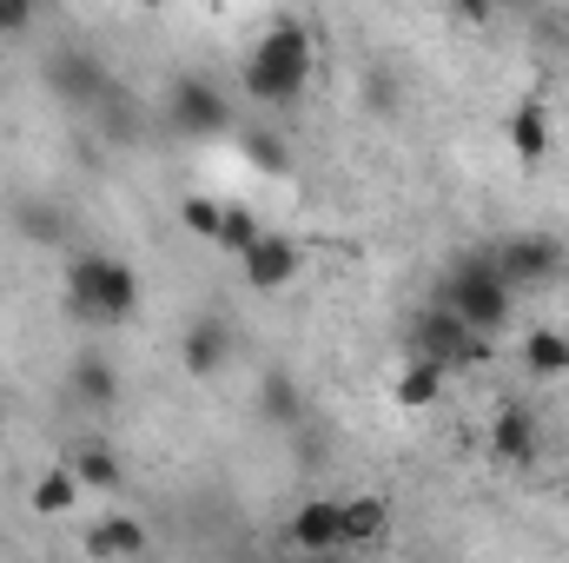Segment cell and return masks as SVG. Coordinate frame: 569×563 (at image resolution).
<instances>
[{
	"mask_svg": "<svg viewBox=\"0 0 569 563\" xmlns=\"http://www.w3.org/2000/svg\"><path fill=\"white\" fill-rule=\"evenodd\" d=\"M311 33H305V20H272L259 40H252V53H246V93L259 100V107H291L305 87H311Z\"/></svg>",
	"mask_w": 569,
	"mask_h": 563,
	"instance_id": "obj_1",
	"label": "cell"
},
{
	"mask_svg": "<svg viewBox=\"0 0 569 563\" xmlns=\"http://www.w3.org/2000/svg\"><path fill=\"white\" fill-rule=\"evenodd\" d=\"M510 292H503V279L490 273V259L483 253H463L450 273H443V285H437V312H450L457 325H470L477 338H490V332H503L510 325Z\"/></svg>",
	"mask_w": 569,
	"mask_h": 563,
	"instance_id": "obj_2",
	"label": "cell"
},
{
	"mask_svg": "<svg viewBox=\"0 0 569 563\" xmlns=\"http://www.w3.org/2000/svg\"><path fill=\"white\" fill-rule=\"evenodd\" d=\"M483 259H490V273L503 279L510 298H517V292H537V285H550V279H563V246H557V239H543V233L497 239Z\"/></svg>",
	"mask_w": 569,
	"mask_h": 563,
	"instance_id": "obj_3",
	"label": "cell"
},
{
	"mask_svg": "<svg viewBox=\"0 0 569 563\" xmlns=\"http://www.w3.org/2000/svg\"><path fill=\"white\" fill-rule=\"evenodd\" d=\"M47 87H53V100L60 107H73V113H100L107 100H113V80H107V67H100V53H87V47H60V53H47Z\"/></svg>",
	"mask_w": 569,
	"mask_h": 563,
	"instance_id": "obj_4",
	"label": "cell"
},
{
	"mask_svg": "<svg viewBox=\"0 0 569 563\" xmlns=\"http://www.w3.org/2000/svg\"><path fill=\"white\" fill-rule=\"evenodd\" d=\"M411 345H418V358H430L437 372H463V365H483L490 358V338H477L470 325H457L450 312H418V332H411Z\"/></svg>",
	"mask_w": 569,
	"mask_h": 563,
	"instance_id": "obj_5",
	"label": "cell"
},
{
	"mask_svg": "<svg viewBox=\"0 0 569 563\" xmlns=\"http://www.w3.org/2000/svg\"><path fill=\"white\" fill-rule=\"evenodd\" d=\"M172 127L186 134V140H212V134H226L232 127V107H226V93L212 87V80H199V73H186V80H172Z\"/></svg>",
	"mask_w": 569,
	"mask_h": 563,
	"instance_id": "obj_6",
	"label": "cell"
},
{
	"mask_svg": "<svg viewBox=\"0 0 569 563\" xmlns=\"http://www.w3.org/2000/svg\"><path fill=\"white\" fill-rule=\"evenodd\" d=\"M305 557H338L345 551V504L338 497H311V504H298V517H291V531H284Z\"/></svg>",
	"mask_w": 569,
	"mask_h": 563,
	"instance_id": "obj_7",
	"label": "cell"
},
{
	"mask_svg": "<svg viewBox=\"0 0 569 563\" xmlns=\"http://www.w3.org/2000/svg\"><path fill=\"white\" fill-rule=\"evenodd\" d=\"M239 266H246V285H252V292H284V285L298 279V266H305V246L284 239V233H266Z\"/></svg>",
	"mask_w": 569,
	"mask_h": 563,
	"instance_id": "obj_8",
	"label": "cell"
},
{
	"mask_svg": "<svg viewBox=\"0 0 569 563\" xmlns=\"http://www.w3.org/2000/svg\"><path fill=\"white\" fill-rule=\"evenodd\" d=\"M179 365H186V378H219L226 365H232V332L219 325V318H199L192 332H186V345H179Z\"/></svg>",
	"mask_w": 569,
	"mask_h": 563,
	"instance_id": "obj_9",
	"label": "cell"
},
{
	"mask_svg": "<svg viewBox=\"0 0 569 563\" xmlns=\"http://www.w3.org/2000/svg\"><path fill=\"white\" fill-rule=\"evenodd\" d=\"M490 457L497 464H537V418L523 405H497V418H490Z\"/></svg>",
	"mask_w": 569,
	"mask_h": 563,
	"instance_id": "obj_10",
	"label": "cell"
},
{
	"mask_svg": "<svg viewBox=\"0 0 569 563\" xmlns=\"http://www.w3.org/2000/svg\"><path fill=\"white\" fill-rule=\"evenodd\" d=\"M100 273H107V253H73L67 259V318L100 325Z\"/></svg>",
	"mask_w": 569,
	"mask_h": 563,
	"instance_id": "obj_11",
	"label": "cell"
},
{
	"mask_svg": "<svg viewBox=\"0 0 569 563\" xmlns=\"http://www.w3.org/2000/svg\"><path fill=\"white\" fill-rule=\"evenodd\" d=\"M140 318V273L127 259H107L100 273V325H133Z\"/></svg>",
	"mask_w": 569,
	"mask_h": 563,
	"instance_id": "obj_12",
	"label": "cell"
},
{
	"mask_svg": "<svg viewBox=\"0 0 569 563\" xmlns=\"http://www.w3.org/2000/svg\"><path fill=\"white\" fill-rule=\"evenodd\" d=\"M67 392H73L80 405H93V412H107V405L120 398V378H113V365H107L100 352H80V358L67 365Z\"/></svg>",
	"mask_w": 569,
	"mask_h": 563,
	"instance_id": "obj_13",
	"label": "cell"
},
{
	"mask_svg": "<svg viewBox=\"0 0 569 563\" xmlns=\"http://www.w3.org/2000/svg\"><path fill=\"white\" fill-rule=\"evenodd\" d=\"M87 557H146V524L140 517H107V524H93V531H87Z\"/></svg>",
	"mask_w": 569,
	"mask_h": 563,
	"instance_id": "obj_14",
	"label": "cell"
},
{
	"mask_svg": "<svg viewBox=\"0 0 569 563\" xmlns=\"http://www.w3.org/2000/svg\"><path fill=\"white\" fill-rule=\"evenodd\" d=\"M510 146H517L523 166H543L550 159V113H543V100H523L510 113Z\"/></svg>",
	"mask_w": 569,
	"mask_h": 563,
	"instance_id": "obj_15",
	"label": "cell"
},
{
	"mask_svg": "<svg viewBox=\"0 0 569 563\" xmlns=\"http://www.w3.org/2000/svg\"><path fill=\"white\" fill-rule=\"evenodd\" d=\"M13 233H20L27 246H67V219H60L53 199H20V206H13Z\"/></svg>",
	"mask_w": 569,
	"mask_h": 563,
	"instance_id": "obj_16",
	"label": "cell"
},
{
	"mask_svg": "<svg viewBox=\"0 0 569 563\" xmlns=\"http://www.w3.org/2000/svg\"><path fill=\"white\" fill-rule=\"evenodd\" d=\"M391 531V504L385 497H345V551H365Z\"/></svg>",
	"mask_w": 569,
	"mask_h": 563,
	"instance_id": "obj_17",
	"label": "cell"
},
{
	"mask_svg": "<svg viewBox=\"0 0 569 563\" xmlns=\"http://www.w3.org/2000/svg\"><path fill=\"white\" fill-rule=\"evenodd\" d=\"M67 464H73L80 491H120V484H127V471H120V457H113L107 444H80Z\"/></svg>",
	"mask_w": 569,
	"mask_h": 563,
	"instance_id": "obj_18",
	"label": "cell"
},
{
	"mask_svg": "<svg viewBox=\"0 0 569 563\" xmlns=\"http://www.w3.org/2000/svg\"><path fill=\"white\" fill-rule=\"evenodd\" d=\"M73 504H80V477H73V464H53V471L33 477V511H40V517H67Z\"/></svg>",
	"mask_w": 569,
	"mask_h": 563,
	"instance_id": "obj_19",
	"label": "cell"
},
{
	"mask_svg": "<svg viewBox=\"0 0 569 563\" xmlns=\"http://www.w3.org/2000/svg\"><path fill=\"white\" fill-rule=\"evenodd\" d=\"M443 378H450V372H437L430 358H411V365L398 372V405H405V412H430V405L443 398Z\"/></svg>",
	"mask_w": 569,
	"mask_h": 563,
	"instance_id": "obj_20",
	"label": "cell"
},
{
	"mask_svg": "<svg viewBox=\"0 0 569 563\" xmlns=\"http://www.w3.org/2000/svg\"><path fill=\"white\" fill-rule=\"evenodd\" d=\"M523 365H530V378H563L569 372V338L550 332V325L530 332V338H523Z\"/></svg>",
	"mask_w": 569,
	"mask_h": 563,
	"instance_id": "obj_21",
	"label": "cell"
},
{
	"mask_svg": "<svg viewBox=\"0 0 569 563\" xmlns=\"http://www.w3.org/2000/svg\"><path fill=\"white\" fill-rule=\"evenodd\" d=\"M259 239H266L259 213H252V206H226V219H219V246H226L232 259H246V253H252Z\"/></svg>",
	"mask_w": 569,
	"mask_h": 563,
	"instance_id": "obj_22",
	"label": "cell"
},
{
	"mask_svg": "<svg viewBox=\"0 0 569 563\" xmlns=\"http://www.w3.org/2000/svg\"><path fill=\"white\" fill-rule=\"evenodd\" d=\"M259 405H266V418H272V424H298V385H291L284 372H266Z\"/></svg>",
	"mask_w": 569,
	"mask_h": 563,
	"instance_id": "obj_23",
	"label": "cell"
},
{
	"mask_svg": "<svg viewBox=\"0 0 569 563\" xmlns=\"http://www.w3.org/2000/svg\"><path fill=\"white\" fill-rule=\"evenodd\" d=\"M219 219H226V206H219V199H206V192H186V199H179V226H186V233L219 239Z\"/></svg>",
	"mask_w": 569,
	"mask_h": 563,
	"instance_id": "obj_24",
	"label": "cell"
},
{
	"mask_svg": "<svg viewBox=\"0 0 569 563\" xmlns=\"http://www.w3.org/2000/svg\"><path fill=\"white\" fill-rule=\"evenodd\" d=\"M398 100H405V87H398L385 67H371V73H365V107H371L378 120H391V113H398Z\"/></svg>",
	"mask_w": 569,
	"mask_h": 563,
	"instance_id": "obj_25",
	"label": "cell"
},
{
	"mask_svg": "<svg viewBox=\"0 0 569 563\" xmlns=\"http://www.w3.org/2000/svg\"><path fill=\"white\" fill-rule=\"evenodd\" d=\"M246 159H252V166H259V172H284V159H291V152H284V140L279 134H246Z\"/></svg>",
	"mask_w": 569,
	"mask_h": 563,
	"instance_id": "obj_26",
	"label": "cell"
},
{
	"mask_svg": "<svg viewBox=\"0 0 569 563\" xmlns=\"http://www.w3.org/2000/svg\"><path fill=\"white\" fill-rule=\"evenodd\" d=\"M33 27V0H0V33H27Z\"/></svg>",
	"mask_w": 569,
	"mask_h": 563,
	"instance_id": "obj_27",
	"label": "cell"
},
{
	"mask_svg": "<svg viewBox=\"0 0 569 563\" xmlns=\"http://www.w3.org/2000/svg\"><path fill=\"white\" fill-rule=\"evenodd\" d=\"M0 100H7V87H0Z\"/></svg>",
	"mask_w": 569,
	"mask_h": 563,
	"instance_id": "obj_28",
	"label": "cell"
}]
</instances>
